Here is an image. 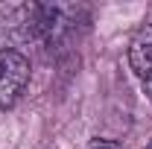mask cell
<instances>
[{"label": "cell", "instance_id": "6da1fadb", "mask_svg": "<svg viewBox=\"0 0 152 149\" xmlns=\"http://www.w3.org/2000/svg\"><path fill=\"white\" fill-rule=\"evenodd\" d=\"M32 76V64L20 50L0 53V111H9L18 102Z\"/></svg>", "mask_w": 152, "mask_h": 149}, {"label": "cell", "instance_id": "7a4b0ae2", "mask_svg": "<svg viewBox=\"0 0 152 149\" xmlns=\"http://www.w3.org/2000/svg\"><path fill=\"white\" fill-rule=\"evenodd\" d=\"M32 41V3L0 9V53Z\"/></svg>", "mask_w": 152, "mask_h": 149}, {"label": "cell", "instance_id": "3957f363", "mask_svg": "<svg viewBox=\"0 0 152 149\" xmlns=\"http://www.w3.org/2000/svg\"><path fill=\"white\" fill-rule=\"evenodd\" d=\"M129 64L140 79H152V23L140 26L129 41Z\"/></svg>", "mask_w": 152, "mask_h": 149}, {"label": "cell", "instance_id": "8992f818", "mask_svg": "<svg viewBox=\"0 0 152 149\" xmlns=\"http://www.w3.org/2000/svg\"><path fill=\"white\" fill-rule=\"evenodd\" d=\"M146 149H152V143H149V146H146Z\"/></svg>", "mask_w": 152, "mask_h": 149}, {"label": "cell", "instance_id": "277c9868", "mask_svg": "<svg viewBox=\"0 0 152 149\" xmlns=\"http://www.w3.org/2000/svg\"><path fill=\"white\" fill-rule=\"evenodd\" d=\"M88 149H120L114 140H102V137H96V140H91L88 143Z\"/></svg>", "mask_w": 152, "mask_h": 149}, {"label": "cell", "instance_id": "5b68a950", "mask_svg": "<svg viewBox=\"0 0 152 149\" xmlns=\"http://www.w3.org/2000/svg\"><path fill=\"white\" fill-rule=\"evenodd\" d=\"M143 93L152 99V79H143Z\"/></svg>", "mask_w": 152, "mask_h": 149}]
</instances>
